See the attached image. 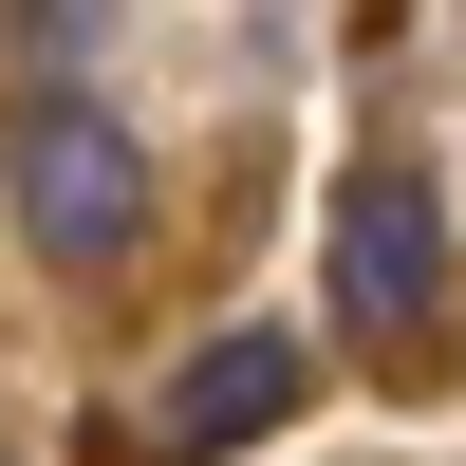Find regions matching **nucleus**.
I'll list each match as a JSON object with an SVG mask.
<instances>
[{"mask_svg": "<svg viewBox=\"0 0 466 466\" xmlns=\"http://www.w3.org/2000/svg\"><path fill=\"white\" fill-rule=\"evenodd\" d=\"M19 37H37V75H75V56L112 37V0H19Z\"/></svg>", "mask_w": 466, "mask_h": 466, "instance_id": "4", "label": "nucleus"}, {"mask_svg": "<svg viewBox=\"0 0 466 466\" xmlns=\"http://www.w3.org/2000/svg\"><path fill=\"white\" fill-rule=\"evenodd\" d=\"M336 318L373 355H430V318H448V206H430V168H355L336 187Z\"/></svg>", "mask_w": 466, "mask_h": 466, "instance_id": "2", "label": "nucleus"}, {"mask_svg": "<svg viewBox=\"0 0 466 466\" xmlns=\"http://www.w3.org/2000/svg\"><path fill=\"white\" fill-rule=\"evenodd\" d=\"M0 187H19V243L56 261V280H112V261L149 243V149L112 131L75 75H37L19 131H0Z\"/></svg>", "mask_w": 466, "mask_h": 466, "instance_id": "1", "label": "nucleus"}, {"mask_svg": "<svg viewBox=\"0 0 466 466\" xmlns=\"http://www.w3.org/2000/svg\"><path fill=\"white\" fill-rule=\"evenodd\" d=\"M280 410H299V336H206L187 392H168V448L206 466V448H243V430H280Z\"/></svg>", "mask_w": 466, "mask_h": 466, "instance_id": "3", "label": "nucleus"}]
</instances>
